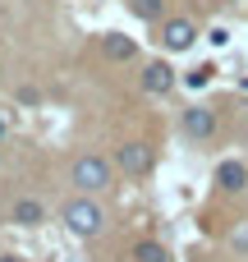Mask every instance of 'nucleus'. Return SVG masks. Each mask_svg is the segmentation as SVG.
Returning <instances> with one entry per match:
<instances>
[{"instance_id": "f257e3e1", "label": "nucleus", "mask_w": 248, "mask_h": 262, "mask_svg": "<svg viewBox=\"0 0 248 262\" xmlns=\"http://www.w3.org/2000/svg\"><path fill=\"white\" fill-rule=\"evenodd\" d=\"M64 226H69V235H78V239H97V235L106 230V212H101V203H97L92 193H83V198H74V203L64 207Z\"/></svg>"}, {"instance_id": "f03ea898", "label": "nucleus", "mask_w": 248, "mask_h": 262, "mask_svg": "<svg viewBox=\"0 0 248 262\" xmlns=\"http://www.w3.org/2000/svg\"><path fill=\"white\" fill-rule=\"evenodd\" d=\"M110 175H115V161H106V157H97V152H83V157L74 161V170H69V180H74L83 193L110 189Z\"/></svg>"}, {"instance_id": "7ed1b4c3", "label": "nucleus", "mask_w": 248, "mask_h": 262, "mask_svg": "<svg viewBox=\"0 0 248 262\" xmlns=\"http://www.w3.org/2000/svg\"><path fill=\"white\" fill-rule=\"evenodd\" d=\"M152 166H156V147H152V143L133 138V143H120V147H115V170H124L129 180L152 175Z\"/></svg>"}, {"instance_id": "20e7f679", "label": "nucleus", "mask_w": 248, "mask_h": 262, "mask_svg": "<svg viewBox=\"0 0 248 262\" xmlns=\"http://www.w3.org/2000/svg\"><path fill=\"white\" fill-rule=\"evenodd\" d=\"M179 129H184L193 143H207V138H216V129H221V115L198 101V106H189V111L179 115Z\"/></svg>"}, {"instance_id": "39448f33", "label": "nucleus", "mask_w": 248, "mask_h": 262, "mask_svg": "<svg viewBox=\"0 0 248 262\" xmlns=\"http://www.w3.org/2000/svg\"><path fill=\"white\" fill-rule=\"evenodd\" d=\"M193 41H198V28H193V18H166V23H161V46H166L170 55H184V51H193Z\"/></svg>"}, {"instance_id": "423d86ee", "label": "nucleus", "mask_w": 248, "mask_h": 262, "mask_svg": "<svg viewBox=\"0 0 248 262\" xmlns=\"http://www.w3.org/2000/svg\"><path fill=\"white\" fill-rule=\"evenodd\" d=\"M138 83H143V92H147V97H166V92H170L179 78H175V69H170L166 60H147V64H143V78H138Z\"/></svg>"}, {"instance_id": "0eeeda50", "label": "nucleus", "mask_w": 248, "mask_h": 262, "mask_svg": "<svg viewBox=\"0 0 248 262\" xmlns=\"http://www.w3.org/2000/svg\"><path fill=\"white\" fill-rule=\"evenodd\" d=\"M216 189L221 193H244L248 189V166L244 161H221L216 166Z\"/></svg>"}, {"instance_id": "6e6552de", "label": "nucleus", "mask_w": 248, "mask_h": 262, "mask_svg": "<svg viewBox=\"0 0 248 262\" xmlns=\"http://www.w3.org/2000/svg\"><path fill=\"white\" fill-rule=\"evenodd\" d=\"M9 221L23 226V230H32V226L46 221V203H41V198H18V203L9 207Z\"/></svg>"}, {"instance_id": "1a4fd4ad", "label": "nucleus", "mask_w": 248, "mask_h": 262, "mask_svg": "<svg viewBox=\"0 0 248 262\" xmlns=\"http://www.w3.org/2000/svg\"><path fill=\"white\" fill-rule=\"evenodd\" d=\"M101 51H106V60L124 64V60H133V55H138V41H133V37H124V32H101Z\"/></svg>"}, {"instance_id": "9d476101", "label": "nucleus", "mask_w": 248, "mask_h": 262, "mask_svg": "<svg viewBox=\"0 0 248 262\" xmlns=\"http://www.w3.org/2000/svg\"><path fill=\"white\" fill-rule=\"evenodd\" d=\"M129 9L143 23H166V0H129Z\"/></svg>"}, {"instance_id": "9b49d317", "label": "nucleus", "mask_w": 248, "mask_h": 262, "mask_svg": "<svg viewBox=\"0 0 248 262\" xmlns=\"http://www.w3.org/2000/svg\"><path fill=\"white\" fill-rule=\"evenodd\" d=\"M133 262H170V253H166V244H156V239H143V244L133 249Z\"/></svg>"}, {"instance_id": "f8f14e48", "label": "nucleus", "mask_w": 248, "mask_h": 262, "mask_svg": "<svg viewBox=\"0 0 248 262\" xmlns=\"http://www.w3.org/2000/svg\"><path fill=\"white\" fill-rule=\"evenodd\" d=\"M212 78H216V64L207 60V64H198V69H189V74H184V88H193V92H198V88H207Z\"/></svg>"}, {"instance_id": "ddd939ff", "label": "nucleus", "mask_w": 248, "mask_h": 262, "mask_svg": "<svg viewBox=\"0 0 248 262\" xmlns=\"http://www.w3.org/2000/svg\"><path fill=\"white\" fill-rule=\"evenodd\" d=\"M230 249H235V253H248V221H239V226H235V235H230Z\"/></svg>"}, {"instance_id": "4468645a", "label": "nucleus", "mask_w": 248, "mask_h": 262, "mask_svg": "<svg viewBox=\"0 0 248 262\" xmlns=\"http://www.w3.org/2000/svg\"><path fill=\"white\" fill-rule=\"evenodd\" d=\"M207 41H212V46H226V41H230V28H212Z\"/></svg>"}, {"instance_id": "2eb2a0df", "label": "nucleus", "mask_w": 248, "mask_h": 262, "mask_svg": "<svg viewBox=\"0 0 248 262\" xmlns=\"http://www.w3.org/2000/svg\"><path fill=\"white\" fill-rule=\"evenodd\" d=\"M18 101L23 106H37V88H18Z\"/></svg>"}, {"instance_id": "dca6fc26", "label": "nucleus", "mask_w": 248, "mask_h": 262, "mask_svg": "<svg viewBox=\"0 0 248 262\" xmlns=\"http://www.w3.org/2000/svg\"><path fill=\"white\" fill-rule=\"evenodd\" d=\"M9 138V120H5V111H0V143Z\"/></svg>"}, {"instance_id": "f3484780", "label": "nucleus", "mask_w": 248, "mask_h": 262, "mask_svg": "<svg viewBox=\"0 0 248 262\" xmlns=\"http://www.w3.org/2000/svg\"><path fill=\"white\" fill-rule=\"evenodd\" d=\"M0 262H23V258H14V253H9V258H0Z\"/></svg>"}, {"instance_id": "a211bd4d", "label": "nucleus", "mask_w": 248, "mask_h": 262, "mask_svg": "<svg viewBox=\"0 0 248 262\" xmlns=\"http://www.w3.org/2000/svg\"><path fill=\"white\" fill-rule=\"evenodd\" d=\"M226 5H230V0H226Z\"/></svg>"}]
</instances>
